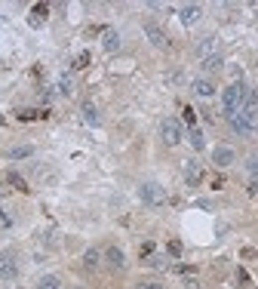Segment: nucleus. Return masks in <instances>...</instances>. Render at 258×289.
<instances>
[{"label": "nucleus", "instance_id": "nucleus-1", "mask_svg": "<svg viewBox=\"0 0 258 289\" xmlns=\"http://www.w3.org/2000/svg\"><path fill=\"white\" fill-rule=\"evenodd\" d=\"M243 102H246V86L240 83V80H234L225 93H221V108H225L228 117H234L240 108H243Z\"/></svg>", "mask_w": 258, "mask_h": 289}, {"label": "nucleus", "instance_id": "nucleus-2", "mask_svg": "<svg viewBox=\"0 0 258 289\" xmlns=\"http://www.w3.org/2000/svg\"><path fill=\"white\" fill-rule=\"evenodd\" d=\"M160 139L169 144V148H175V144H181V139H184V133H181V123L175 120V117H166L163 123H160Z\"/></svg>", "mask_w": 258, "mask_h": 289}, {"label": "nucleus", "instance_id": "nucleus-3", "mask_svg": "<svg viewBox=\"0 0 258 289\" xmlns=\"http://www.w3.org/2000/svg\"><path fill=\"white\" fill-rule=\"evenodd\" d=\"M138 197H141L147 206H163V203H166V188L157 185V182H144V185L138 188Z\"/></svg>", "mask_w": 258, "mask_h": 289}, {"label": "nucleus", "instance_id": "nucleus-4", "mask_svg": "<svg viewBox=\"0 0 258 289\" xmlns=\"http://www.w3.org/2000/svg\"><path fill=\"white\" fill-rule=\"evenodd\" d=\"M144 37L151 40L157 49H166V46H169V37H166V31H163L157 22H144Z\"/></svg>", "mask_w": 258, "mask_h": 289}, {"label": "nucleus", "instance_id": "nucleus-5", "mask_svg": "<svg viewBox=\"0 0 258 289\" xmlns=\"http://www.w3.org/2000/svg\"><path fill=\"white\" fill-rule=\"evenodd\" d=\"M15 277H18L15 256H0V280H15Z\"/></svg>", "mask_w": 258, "mask_h": 289}, {"label": "nucleus", "instance_id": "nucleus-6", "mask_svg": "<svg viewBox=\"0 0 258 289\" xmlns=\"http://www.w3.org/2000/svg\"><path fill=\"white\" fill-rule=\"evenodd\" d=\"M184 182H188L191 188H197L203 182V166L197 163V160H188V163H184Z\"/></svg>", "mask_w": 258, "mask_h": 289}, {"label": "nucleus", "instance_id": "nucleus-7", "mask_svg": "<svg viewBox=\"0 0 258 289\" xmlns=\"http://www.w3.org/2000/svg\"><path fill=\"white\" fill-rule=\"evenodd\" d=\"M191 89H194V96H200V99L215 96V83H212L209 77H197V80L191 83Z\"/></svg>", "mask_w": 258, "mask_h": 289}, {"label": "nucleus", "instance_id": "nucleus-8", "mask_svg": "<svg viewBox=\"0 0 258 289\" xmlns=\"http://www.w3.org/2000/svg\"><path fill=\"white\" fill-rule=\"evenodd\" d=\"M200 15H203V9H200L197 3H191V6H184V9L178 12V19H181V25H184V28H191V25H197V22H200Z\"/></svg>", "mask_w": 258, "mask_h": 289}, {"label": "nucleus", "instance_id": "nucleus-9", "mask_svg": "<svg viewBox=\"0 0 258 289\" xmlns=\"http://www.w3.org/2000/svg\"><path fill=\"white\" fill-rule=\"evenodd\" d=\"M215 52H218V40L215 37H203L197 43V56L200 59H209V56H215Z\"/></svg>", "mask_w": 258, "mask_h": 289}, {"label": "nucleus", "instance_id": "nucleus-10", "mask_svg": "<svg viewBox=\"0 0 258 289\" xmlns=\"http://www.w3.org/2000/svg\"><path fill=\"white\" fill-rule=\"evenodd\" d=\"M234 160H237V154H234L231 148H215V151H212V163H215V166H231Z\"/></svg>", "mask_w": 258, "mask_h": 289}, {"label": "nucleus", "instance_id": "nucleus-11", "mask_svg": "<svg viewBox=\"0 0 258 289\" xmlns=\"http://www.w3.org/2000/svg\"><path fill=\"white\" fill-rule=\"evenodd\" d=\"M102 46H105V52H117V49H120V34H117L114 28H108V31L102 34Z\"/></svg>", "mask_w": 258, "mask_h": 289}, {"label": "nucleus", "instance_id": "nucleus-12", "mask_svg": "<svg viewBox=\"0 0 258 289\" xmlns=\"http://www.w3.org/2000/svg\"><path fill=\"white\" fill-rule=\"evenodd\" d=\"M49 15V6L46 3H37L34 9H31V15H28V22H31V28H40L43 25V19Z\"/></svg>", "mask_w": 258, "mask_h": 289}, {"label": "nucleus", "instance_id": "nucleus-13", "mask_svg": "<svg viewBox=\"0 0 258 289\" xmlns=\"http://www.w3.org/2000/svg\"><path fill=\"white\" fill-rule=\"evenodd\" d=\"M105 259H108L111 268H123V262H126V256H123L120 246H108V249H105Z\"/></svg>", "mask_w": 258, "mask_h": 289}, {"label": "nucleus", "instance_id": "nucleus-14", "mask_svg": "<svg viewBox=\"0 0 258 289\" xmlns=\"http://www.w3.org/2000/svg\"><path fill=\"white\" fill-rule=\"evenodd\" d=\"M80 111H83V120H86L89 126H99V108L92 105V102H83Z\"/></svg>", "mask_w": 258, "mask_h": 289}, {"label": "nucleus", "instance_id": "nucleus-15", "mask_svg": "<svg viewBox=\"0 0 258 289\" xmlns=\"http://www.w3.org/2000/svg\"><path fill=\"white\" fill-rule=\"evenodd\" d=\"M231 120V130L237 133V136H252V130H249V123L240 117V114H234V117H228Z\"/></svg>", "mask_w": 258, "mask_h": 289}, {"label": "nucleus", "instance_id": "nucleus-16", "mask_svg": "<svg viewBox=\"0 0 258 289\" xmlns=\"http://www.w3.org/2000/svg\"><path fill=\"white\" fill-rule=\"evenodd\" d=\"M221 68H225V59H221L218 52L209 56V59H203V71H209V74H212V71H221Z\"/></svg>", "mask_w": 258, "mask_h": 289}, {"label": "nucleus", "instance_id": "nucleus-17", "mask_svg": "<svg viewBox=\"0 0 258 289\" xmlns=\"http://www.w3.org/2000/svg\"><path fill=\"white\" fill-rule=\"evenodd\" d=\"M37 289H62V283H59L55 274H43L40 280H37Z\"/></svg>", "mask_w": 258, "mask_h": 289}, {"label": "nucleus", "instance_id": "nucleus-18", "mask_svg": "<svg viewBox=\"0 0 258 289\" xmlns=\"http://www.w3.org/2000/svg\"><path fill=\"white\" fill-rule=\"evenodd\" d=\"M99 262H102V252L99 249H86L83 252V268H96Z\"/></svg>", "mask_w": 258, "mask_h": 289}, {"label": "nucleus", "instance_id": "nucleus-19", "mask_svg": "<svg viewBox=\"0 0 258 289\" xmlns=\"http://www.w3.org/2000/svg\"><path fill=\"white\" fill-rule=\"evenodd\" d=\"M6 182H9V185H12L15 191H22V194L28 191V182H25V178L18 175V172H9V175H6Z\"/></svg>", "mask_w": 258, "mask_h": 289}, {"label": "nucleus", "instance_id": "nucleus-20", "mask_svg": "<svg viewBox=\"0 0 258 289\" xmlns=\"http://www.w3.org/2000/svg\"><path fill=\"white\" fill-rule=\"evenodd\" d=\"M191 148H194V151H203V148H206V139H203L200 130H191Z\"/></svg>", "mask_w": 258, "mask_h": 289}, {"label": "nucleus", "instance_id": "nucleus-21", "mask_svg": "<svg viewBox=\"0 0 258 289\" xmlns=\"http://www.w3.org/2000/svg\"><path fill=\"white\" fill-rule=\"evenodd\" d=\"M31 154H34L31 144H22V148H12V151H9V157H12V160H25V157H31Z\"/></svg>", "mask_w": 258, "mask_h": 289}, {"label": "nucleus", "instance_id": "nucleus-22", "mask_svg": "<svg viewBox=\"0 0 258 289\" xmlns=\"http://www.w3.org/2000/svg\"><path fill=\"white\" fill-rule=\"evenodd\" d=\"M246 172L252 175V182H258V157H249L246 160Z\"/></svg>", "mask_w": 258, "mask_h": 289}, {"label": "nucleus", "instance_id": "nucleus-23", "mask_svg": "<svg viewBox=\"0 0 258 289\" xmlns=\"http://www.w3.org/2000/svg\"><path fill=\"white\" fill-rule=\"evenodd\" d=\"M71 89H74V86H71V77L62 74V77H59V93H62V96H71Z\"/></svg>", "mask_w": 258, "mask_h": 289}, {"label": "nucleus", "instance_id": "nucleus-24", "mask_svg": "<svg viewBox=\"0 0 258 289\" xmlns=\"http://www.w3.org/2000/svg\"><path fill=\"white\" fill-rule=\"evenodd\" d=\"M181 117H184V123H188L191 130H197V114H194V108H184V114H181Z\"/></svg>", "mask_w": 258, "mask_h": 289}, {"label": "nucleus", "instance_id": "nucleus-25", "mask_svg": "<svg viewBox=\"0 0 258 289\" xmlns=\"http://www.w3.org/2000/svg\"><path fill=\"white\" fill-rule=\"evenodd\" d=\"M147 265H151V268H169L163 256H147Z\"/></svg>", "mask_w": 258, "mask_h": 289}, {"label": "nucleus", "instance_id": "nucleus-26", "mask_svg": "<svg viewBox=\"0 0 258 289\" xmlns=\"http://www.w3.org/2000/svg\"><path fill=\"white\" fill-rule=\"evenodd\" d=\"M89 65V52H80L77 59H74V68H86Z\"/></svg>", "mask_w": 258, "mask_h": 289}, {"label": "nucleus", "instance_id": "nucleus-27", "mask_svg": "<svg viewBox=\"0 0 258 289\" xmlns=\"http://www.w3.org/2000/svg\"><path fill=\"white\" fill-rule=\"evenodd\" d=\"M166 249H169V256H175V259L181 256V243L178 240H169V246H166Z\"/></svg>", "mask_w": 258, "mask_h": 289}, {"label": "nucleus", "instance_id": "nucleus-28", "mask_svg": "<svg viewBox=\"0 0 258 289\" xmlns=\"http://www.w3.org/2000/svg\"><path fill=\"white\" fill-rule=\"evenodd\" d=\"M0 228H12V219H9L6 209H0Z\"/></svg>", "mask_w": 258, "mask_h": 289}, {"label": "nucleus", "instance_id": "nucleus-29", "mask_svg": "<svg viewBox=\"0 0 258 289\" xmlns=\"http://www.w3.org/2000/svg\"><path fill=\"white\" fill-rule=\"evenodd\" d=\"M135 289H163V283H154V280H144V283H138Z\"/></svg>", "mask_w": 258, "mask_h": 289}, {"label": "nucleus", "instance_id": "nucleus-30", "mask_svg": "<svg viewBox=\"0 0 258 289\" xmlns=\"http://www.w3.org/2000/svg\"><path fill=\"white\" fill-rule=\"evenodd\" d=\"M184 286H188V289H200V283H197V277H184Z\"/></svg>", "mask_w": 258, "mask_h": 289}, {"label": "nucleus", "instance_id": "nucleus-31", "mask_svg": "<svg viewBox=\"0 0 258 289\" xmlns=\"http://www.w3.org/2000/svg\"><path fill=\"white\" fill-rule=\"evenodd\" d=\"M249 194H252V197H258V182H252V185H249Z\"/></svg>", "mask_w": 258, "mask_h": 289}, {"label": "nucleus", "instance_id": "nucleus-32", "mask_svg": "<svg viewBox=\"0 0 258 289\" xmlns=\"http://www.w3.org/2000/svg\"><path fill=\"white\" fill-rule=\"evenodd\" d=\"M3 194H6V191H3V185H0V197H3Z\"/></svg>", "mask_w": 258, "mask_h": 289}]
</instances>
